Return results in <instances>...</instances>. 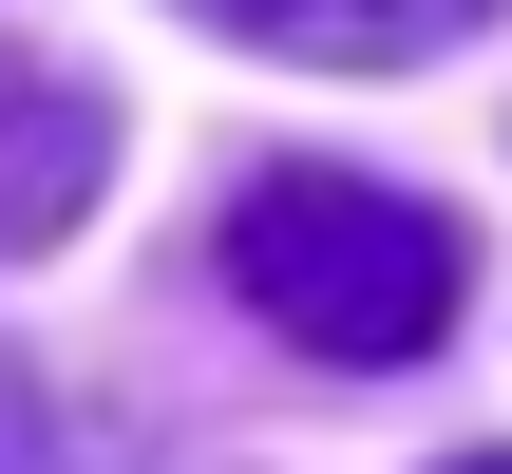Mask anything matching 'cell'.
<instances>
[{
	"mask_svg": "<svg viewBox=\"0 0 512 474\" xmlns=\"http://www.w3.org/2000/svg\"><path fill=\"white\" fill-rule=\"evenodd\" d=\"M95 171H114V95L0 38V266H19V247H57V228L95 209Z\"/></svg>",
	"mask_w": 512,
	"mask_h": 474,
	"instance_id": "7a4b0ae2",
	"label": "cell"
},
{
	"mask_svg": "<svg viewBox=\"0 0 512 474\" xmlns=\"http://www.w3.org/2000/svg\"><path fill=\"white\" fill-rule=\"evenodd\" d=\"M456 285H475V228L380 190V171H247L228 190V304L285 323L304 361H437L456 342Z\"/></svg>",
	"mask_w": 512,
	"mask_h": 474,
	"instance_id": "6da1fadb",
	"label": "cell"
},
{
	"mask_svg": "<svg viewBox=\"0 0 512 474\" xmlns=\"http://www.w3.org/2000/svg\"><path fill=\"white\" fill-rule=\"evenodd\" d=\"M0 474H57V418H38V380L0 361Z\"/></svg>",
	"mask_w": 512,
	"mask_h": 474,
	"instance_id": "277c9868",
	"label": "cell"
},
{
	"mask_svg": "<svg viewBox=\"0 0 512 474\" xmlns=\"http://www.w3.org/2000/svg\"><path fill=\"white\" fill-rule=\"evenodd\" d=\"M456 474H512V456H456Z\"/></svg>",
	"mask_w": 512,
	"mask_h": 474,
	"instance_id": "5b68a950",
	"label": "cell"
},
{
	"mask_svg": "<svg viewBox=\"0 0 512 474\" xmlns=\"http://www.w3.org/2000/svg\"><path fill=\"white\" fill-rule=\"evenodd\" d=\"M209 38H266V57H323V76H399L437 38H475L494 0H190Z\"/></svg>",
	"mask_w": 512,
	"mask_h": 474,
	"instance_id": "3957f363",
	"label": "cell"
}]
</instances>
